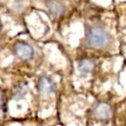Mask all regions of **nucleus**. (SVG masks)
Wrapping results in <instances>:
<instances>
[{
    "label": "nucleus",
    "instance_id": "423d86ee",
    "mask_svg": "<svg viewBox=\"0 0 126 126\" xmlns=\"http://www.w3.org/2000/svg\"><path fill=\"white\" fill-rule=\"evenodd\" d=\"M47 9H48L49 14H50L52 16H54V18L62 16L63 14H64V12H66L64 4L61 3V1H58V0H52L50 3H48Z\"/></svg>",
    "mask_w": 126,
    "mask_h": 126
},
{
    "label": "nucleus",
    "instance_id": "39448f33",
    "mask_svg": "<svg viewBox=\"0 0 126 126\" xmlns=\"http://www.w3.org/2000/svg\"><path fill=\"white\" fill-rule=\"evenodd\" d=\"M94 69V61L90 58H82L77 62V71L82 77H87Z\"/></svg>",
    "mask_w": 126,
    "mask_h": 126
},
{
    "label": "nucleus",
    "instance_id": "1a4fd4ad",
    "mask_svg": "<svg viewBox=\"0 0 126 126\" xmlns=\"http://www.w3.org/2000/svg\"><path fill=\"white\" fill-rule=\"evenodd\" d=\"M0 29H1V25H0Z\"/></svg>",
    "mask_w": 126,
    "mask_h": 126
},
{
    "label": "nucleus",
    "instance_id": "7ed1b4c3",
    "mask_svg": "<svg viewBox=\"0 0 126 126\" xmlns=\"http://www.w3.org/2000/svg\"><path fill=\"white\" fill-rule=\"evenodd\" d=\"M93 116L98 120H109L112 116V109L106 102H98L92 110Z\"/></svg>",
    "mask_w": 126,
    "mask_h": 126
},
{
    "label": "nucleus",
    "instance_id": "f03ea898",
    "mask_svg": "<svg viewBox=\"0 0 126 126\" xmlns=\"http://www.w3.org/2000/svg\"><path fill=\"white\" fill-rule=\"evenodd\" d=\"M14 53L22 61H28V59L33 58L34 48H33V46L25 43V42H18V43L14 46Z\"/></svg>",
    "mask_w": 126,
    "mask_h": 126
},
{
    "label": "nucleus",
    "instance_id": "f257e3e1",
    "mask_svg": "<svg viewBox=\"0 0 126 126\" xmlns=\"http://www.w3.org/2000/svg\"><path fill=\"white\" fill-rule=\"evenodd\" d=\"M86 46L93 49H103L109 43V33L102 25H93L88 28L86 34Z\"/></svg>",
    "mask_w": 126,
    "mask_h": 126
},
{
    "label": "nucleus",
    "instance_id": "0eeeda50",
    "mask_svg": "<svg viewBox=\"0 0 126 126\" xmlns=\"http://www.w3.org/2000/svg\"><path fill=\"white\" fill-rule=\"evenodd\" d=\"M27 91H28V88H27L25 85H23V86H18L16 90H15V92H14V98H15V100L23 98V97H24V94L27 93Z\"/></svg>",
    "mask_w": 126,
    "mask_h": 126
},
{
    "label": "nucleus",
    "instance_id": "20e7f679",
    "mask_svg": "<svg viewBox=\"0 0 126 126\" xmlns=\"http://www.w3.org/2000/svg\"><path fill=\"white\" fill-rule=\"evenodd\" d=\"M56 83L52 81L49 77L43 76L40 77L38 81V92L42 94V96H48V94H52L56 92Z\"/></svg>",
    "mask_w": 126,
    "mask_h": 126
},
{
    "label": "nucleus",
    "instance_id": "6e6552de",
    "mask_svg": "<svg viewBox=\"0 0 126 126\" xmlns=\"http://www.w3.org/2000/svg\"><path fill=\"white\" fill-rule=\"evenodd\" d=\"M1 112H3V102L0 101V113H1Z\"/></svg>",
    "mask_w": 126,
    "mask_h": 126
}]
</instances>
